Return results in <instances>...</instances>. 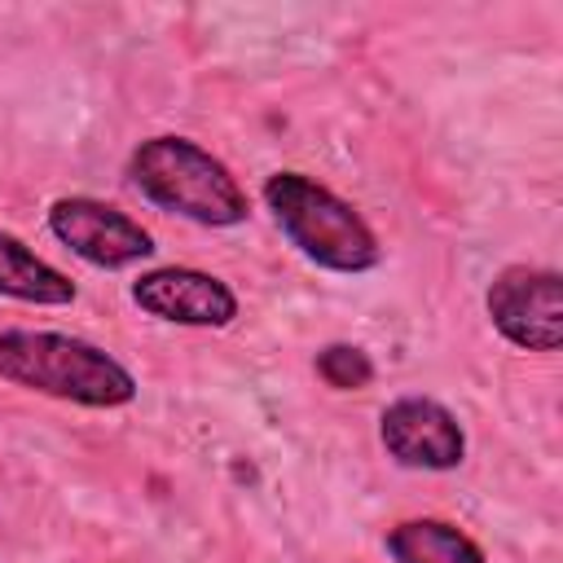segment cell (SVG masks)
Segmentation results:
<instances>
[{
  "label": "cell",
  "mask_w": 563,
  "mask_h": 563,
  "mask_svg": "<svg viewBox=\"0 0 563 563\" xmlns=\"http://www.w3.org/2000/svg\"><path fill=\"white\" fill-rule=\"evenodd\" d=\"M264 202L277 220V229L321 268L330 273H365L378 268L383 246L374 238V229L365 224V216L343 202L339 194H330L325 185H317L303 172H273L264 180Z\"/></svg>",
  "instance_id": "cell-3"
},
{
  "label": "cell",
  "mask_w": 563,
  "mask_h": 563,
  "mask_svg": "<svg viewBox=\"0 0 563 563\" xmlns=\"http://www.w3.org/2000/svg\"><path fill=\"white\" fill-rule=\"evenodd\" d=\"M132 299L141 312L176 325H229L238 317V295L202 268H154L141 282H132Z\"/></svg>",
  "instance_id": "cell-7"
},
{
  "label": "cell",
  "mask_w": 563,
  "mask_h": 563,
  "mask_svg": "<svg viewBox=\"0 0 563 563\" xmlns=\"http://www.w3.org/2000/svg\"><path fill=\"white\" fill-rule=\"evenodd\" d=\"M391 563H488L484 550L449 519H405L387 532Z\"/></svg>",
  "instance_id": "cell-9"
},
{
  "label": "cell",
  "mask_w": 563,
  "mask_h": 563,
  "mask_svg": "<svg viewBox=\"0 0 563 563\" xmlns=\"http://www.w3.org/2000/svg\"><path fill=\"white\" fill-rule=\"evenodd\" d=\"M48 229L62 246H70L79 260L97 268H128L145 255H154L150 229H141L128 211L101 202V198H57L48 207Z\"/></svg>",
  "instance_id": "cell-5"
},
{
  "label": "cell",
  "mask_w": 563,
  "mask_h": 563,
  "mask_svg": "<svg viewBox=\"0 0 563 563\" xmlns=\"http://www.w3.org/2000/svg\"><path fill=\"white\" fill-rule=\"evenodd\" d=\"M317 374L339 391H356L374 378V361L356 343H330L317 352Z\"/></svg>",
  "instance_id": "cell-10"
},
{
  "label": "cell",
  "mask_w": 563,
  "mask_h": 563,
  "mask_svg": "<svg viewBox=\"0 0 563 563\" xmlns=\"http://www.w3.org/2000/svg\"><path fill=\"white\" fill-rule=\"evenodd\" d=\"M0 378L88 409H119L136 396V378L123 361L53 330H0Z\"/></svg>",
  "instance_id": "cell-1"
},
{
  "label": "cell",
  "mask_w": 563,
  "mask_h": 563,
  "mask_svg": "<svg viewBox=\"0 0 563 563\" xmlns=\"http://www.w3.org/2000/svg\"><path fill=\"white\" fill-rule=\"evenodd\" d=\"M132 185L163 211L194 224L229 229L246 220V194L233 172L189 136H150L128 158Z\"/></svg>",
  "instance_id": "cell-2"
},
{
  "label": "cell",
  "mask_w": 563,
  "mask_h": 563,
  "mask_svg": "<svg viewBox=\"0 0 563 563\" xmlns=\"http://www.w3.org/2000/svg\"><path fill=\"white\" fill-rule=\"evenodd\" d=\"M0 295L22 299V303L62 308L75 299V282L62 268H53L48 260H40L26 242H18L13 233L0 229Z\"/></svg>",
  "instance_id": "cell-8"
},
{
  "label": "cell",
  "mask_w": 563,
  "mask_h": 563,
  "mask_svg": "<svg viewBox=\"0 0 563 563\" xmlns=\"http://www.w3.org/2000/svg\"><path fill=\"white\" fill-rule=\"evenodd\" d=\"M383 449L413 471H453L466 453V435L457 427V418L431 400V396H400L383 409L378 422Z\"/></svg>",
  "instance_id": "cell-6"
},
{
  "label": "cell",
  "mask_w": 563,
  "mask_h": 563,
  "mask_svg": "<svg viewBox=\"0 0 563 563\" xmlns=\"http://www.w3.org/2000/svg\"><path fill=\"white\" fill-rule=\"evenodd\" d=\"M493 325L528 352H554L563 343V282L554 268L510 264L488 286Z\"/></svg>",
  "instance_id": "cell-4"
}]
</instances>
